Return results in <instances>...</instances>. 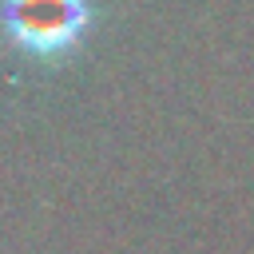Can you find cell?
I'll return each mask as SVG.
<instances>
[{"label":"cell","mask_w":254,"mask_h":254,"mask_svg":"<svg viewBox=\"0 0 254 254\" xmlns=\"http://www.w3.org/2000/svg\"><path fill=\"white\" fill-rule=\"evenodd\" d=\"M87 0H4L8 36L36 56L67 52L87 28Z\"/></svg>","instance_id":"obj_1"}]
</instances>
